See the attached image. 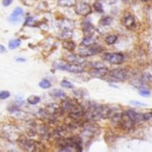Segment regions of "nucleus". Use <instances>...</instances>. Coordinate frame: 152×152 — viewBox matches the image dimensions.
I'll return each mask as SVG.
<instances>
[{"label": "nucleus", "instance_id": "f03ea898", "mask_svg": "<svg viewBox=\"0 0 152 152\" xmlns=\"http://www.w3.org/2000/svg\"><path fill=\"white\" fill-rule=\"evenodd\" d=\"M75 12L80 16H87L92 12V7L89 4L86 2H79L75 5Z\"/></svg>", "mask_w": 152, "mask_h": 152}, {"label": "nucleus", "instance_id": "b1692460", "mask_svg": "<svg viewBox=\"0 0 152 152\" xmlns=\"http://www.w3.org/2000/svg\"><path fill=\"white\" fill-rule=\"evenodd\" d=\"M117 40H118V36L116 35H109L105 38V42L108 45H114L117 42Z\"/></svg>", "mask_w": 152, "mask_h": 152}, {"label": "nucleus", "instance_id": "58836bf2", "mask_svg": "<svg viewBox=\"0 0 152 152\" xmlns=\"http://www.w3.org/2000/svg\"><path fill=\"white\" fill-rule=\"evenodd\" d=\"M16 61H25V59H20V58H19V59H16Z\"/></svg>", "mask_w": 152, "mask_h": 152}, {"label": "nucleus", "instance_id": "ddd939ff", "mask_svg": "<svg viewBox=\"0 0 152 152\" xmlns=\"http://www.w3.org/2000/svg\"><path fill=\"white\" fill-rule=\"evenodd\" d=\"M67 60L71 62V63H75V64H83L86 62V58L81 56V55H77V54H69L67 56Z\"/></svg>", "mask_w": 152, "mask_h": 152}, {"label": "nucleus", "instance_id": "f3484780", "mask_svg": "<svg viewBox=\"0 0 152 152\" xmlns=\"http://www.w3.org/2000/svg\"><path fill=\"white\" fill-rule=\"evenodd\" d=\"M73 27H74V23L72 22V20H62L60 23V28L61 30H72Z\"/></svg>", "mask_w": 152, "mask_h": 152}, {"label": "nucleus", "instance_id": "2eb2a0df", "mask_svg": "<svg viewBox=\"0 0 152 152\" xmlns=\"http://www.w3.org/2000/svg\"><path fill=\"white\" fill-rule=\"evenodd\" d=\"M95 32V28L94 27L89 23V22H86L84 24L83 26V33L86 37H92Z\"/></svg>", "mask_w": 152, "mask_h": 152}, {"label": "nucleus", "instance_id": "5701e85b", "mask_svg": "<svg viewBox=\"0 0 152 152\" xmlns=\"http://www.w3.org/2000/svg\"><path fill=\"white\" fill-rule=\"evenodd\" d=\"M73 33L72 30H62V32L60 35V38L64 39V40H68L72 37Z\"/></svg>", "mask_w": 152, "mask_h": 152}, {"label": "nucleus", "instance_id": "a211bd4d", "mask_svg": "<svg viewBox=\"0 0 152 152\" xmlns=\"http://www.w3.org/2000/svg\"><path fill=\"white\" fill-rule=\"evenodd\" d=\"M96 44V39L93 37H86L83 40L81 45L85 47H88V46H92Z\"/></svg>", "mask_w": 152, "mask_h": 152}, {"label": "nucleus", "instance_id": "f8f14e48", "mask_svg": "<svg viewBox=\"0 0 152 152\" xmlns=\"http://www.w3.org/2000/svg\"><path fill=\"white\" fill-rule=\"evenodd\" d=\"M122 23H123V25H124L126 28L131 29V28H133L135 26V20H134V18L133 15L127 13V14L124 17V19H123V20H122Z\"/></svg>", "mask_w": 152, "mask_h": 152}, {"label": "nucleus", "instance_id": "e433bc0d", "mask_svg": "<svg viewBox=\"0 0 152 152\" xmlns=\"http://www.w3.org/2000/svg\"><path fill=\"white\" fill-rule=\"evenodd\" d=\"M102 2H104L105 4H115L118 0H102Z\"/></svg>", "mask_w": 152, "mask_h": 152}, {"label": "nucleus", "instance_id": "2f4dec72", "mask_svg": "<svg viewBox=\"0 0 152 152\" xmlns=\"http://www.w3.org/2000/svg\"><path fill=\"white\" fill-rule=\"evenodd\" d=\"M10 97V93L8 91H1L0 92V100H6Z\"/></svg>", "mask_w": 152, "mask_h": 152}, {"label": "nucleus", "instance_id": "9b49d317", "mask_svg": "<svg viewBox=\"0 0 152 152\" xmlns=\"http://www.w3.org/2000/svg\"><path fill=\"white\" fill-rule=\"evenodd\" d=\"M23 17V10L20 7H17L13 10L10 16V20L12 22H18L20 21Z\"/></svg>", "mask_w": 152, "mask_h": 152}, {"label": "nucleus", "instance_id": "c756f323", "mask_svg": "<svg viewBox=\"0 0 152 152\" xmlns=\"http://www.w3.org/2000/svg\"><path fill=\"white\" fill-rule=\"evenodd\" d=\"M94 8L96 12H103V8H102V4H101V2H98L96 1L94 4Z\"/></svg>", "mask_w": 152, "mask_h": 152}, {"label": "nucleus", "instance_id": "412c9836", "mask_svg": "<svg viewBox=\"0 0 152 152\" xmlns=\"http://www.w3.org/2000/svg\"><path fill=\"white\" fill-rule=\"evenodd\" d=\"M50 94L55 98H65L66 97V94L60 89H53V91L50 92Z\"/></svg>", "mask_w": 152, "mask_h": 152}, {"label": "nucleus", "instance_id": "1a4fd4ad", "mask_svg": "<svg viewBox=\"0 0 152 152\" xmlns=\"http://www.w3.org/2000/svg\"><path fill=\"white\" fill-rule=\"evenodd\" d=\"M19 143L20 145V147L27 152H33L35 150V144L33 142V141L30 140H27L26 138L20 140Z\"/></svg>", "mask_w": 152, "mask_h": 152}, {"label": "nucleus", "instance_id": "39448f33", "mask_svg": "<svg viewBox=\"0 0 152 152\" xmlns=\"http://www.w3.org/2000/svg\"><path fill=\"white\" fill-rule=\"evenodd\" d=\"M62 70H66L69 71L70 73H75V74H80L82 72L85 71V69L83 66L79 65V64H75V63H71V64H64Z\"/></svg>", "mask_w": 152, "mask_h": 152}, {"label": "nucleus", "instance_id": "a878e982", "mask_svg": "<svg viewBox=\"0 0 152 152\" xmlns=\"http://www.w3.org/2000/svg\"><path fill=\"white\" fill-rule=\"evenodd\" d=\"M39 86L43 89H48L52 86V84L49 80L47 79H43L42 81L39 82Z\"/></svg>", "mask_w": 152, "mask_h": 152}, {"label": "nucleus", "instance_id": "4c0bfd02", "mask_svg": "<svg viewBox=\"0 0 152 152\" xmlns=\"http://www.w3.org/2000/svg\"><path fill=\"white\" fill-rule=\"evenodd\" d=\"M5 52H6L5 47H4V45H0V53H5Z\"/></svg>", "mask_w": 152, "mask_h": 152}, {"label": "nucleus", "instance_id": "0eeeda50", "mask_svg": "<svg viewBox=\"0 0 152 152\" xmlns=\"http://www.w3.org/2000/svg\"><path fill=\"white\" fill-rule=\"evenodd\" d=\"M108 73H109V70L105 67H102V68H94L90 71L91 76L94 77H97V78H102Z\"/></svg>", "mask_w": 152, "mask_h": 152}, {"label": "nucleus", "instance_id": "20e7f679", "mask_svg": "<svg viewBox=\"0 0 152 152\" xmlns=\"http://www.w3.org/2000/svg\"><path fill=\"white\" fill-rule=\"evenodd\" d=\"M102 51V47L97 46V45H92V46H88V47H82L79 49V53L81 56L83 57H87V56H92V55H95L97 53H99Z\"/></svg>", "mask_w": 152, "mask_h": 152}, {"label": "nucleus", "instance_id": "c9c22d12", "mask_svg": "<svg viewBox=\"0 0 152 152\" xmlns=\"http://www.w3.org/2000/svg\"><path fill=\"white\" fill-rule=\"evenodd\" d=\"M2 3H3V5L6 7V6H9L12 3V0H3Z\"/></svg>", "mask_w": 152, "mask_h": 152}, {"label": "nucleus", "instance_id": "ea45409f", "mask_svg": "<svg viewBox=\"0 0 152 152\" xmlns=\"http://www.w3.org/2000/svg\"><path fill=\"white\" fill-rule=\"evenodd\" d=\"M7 152H16V151H15L14 150H11V151H8Z\"/></svg>", "mask_w": 152, "mask_h": 152}, {"label": "nucleus", "instance_id": "72a5a7b5", "mask_svg": "<svg viewBox=\"0 0 152 152\" xmlns=\"http://www.w3.org/2000/svg\"><path fill=\"white\" fill-rule=\"evenodd\" d=\"M152 116L151 112H148V113H145V114H142V120H145V121H149L151 119Z\"/></svg>", "mask_w": 152, "mask_h": 152}, {"label": "nucleus", "instance_id": "393cba45", "mask_svg": "<svg viewBox=\"0 0 152 152\" xmlns=\"http://www.w3.org/2000/svg\"><path fill=\"white\" fill-rule=\"evenodd\" d=\"M20 45V39H12L9 42V48L10 49H15Z\"/></svg>", "mask_w": 152, "mask_h": 152}, {"label": "nucleus", "instance_id": "c85d7f7f", "mask_svg": "<svg viewBox=\"0 0 152 152\" xmlns=\"http://www.w3.org/2000/svg\"><path fill=\"white\" fill-rule=\"evenodd\" d=\"M61 86H62V87H64V88H68V89H71V88H73L74 87V86L72 85V83L71 82H69V81H68V80H62L61 82Z\"/></svg>", "mask_w": 152, "mask_h": 152}, {"label": "nucleus", "instance_id": "423d86ee", "mask_svg": "<svg viewBox=\"0 0 152 152\" xmlns=\"http://www.w3.org/2000/svg\"><path fill=\"white\" fill-rule=\"evenodd\" d=\"M110 77H112L113 78H115L116 80L118 81H125L127 77V73L126 70L122 69H113L110 72Z\"/></svg>", "mask_w": 152, "mask_h": 152}, {"label": "nucleus", "instance_id": "aec40b11", "mask_svg": "<svg viewBox=\"0 0 152 152\" xmlns=\"http://www.w3.org/2000/svg\"><path fill=\"white\" fill-rule=\"evenodd\" d=\"M62 45H63V47H64L66 50H68L69 52H73V51L75 50V48H76V44H75V42L70 41V40H65L64 43L62 44Z\"/></svg>", "mask_w": 152, "mask_h": 152}, {"label": "nucleus", "instance_id": "dca6fc26", "mask_svg": "<svg viewBox=\"0 0 152 152\" xmlns=\"http://www.w3.org/2000/svg\"><path fill=\"white\" fill-rule=\"evenodd\" d=\"M73 107H74V103H73V102H72L71 100H69V99L64 100V101L61 102V106H60L61 110H62V111H68V112H69Z\"/></svg>", "mask_w": 152, "mask_h": 152}, {"label": "nucleus", "instance_id": "6ab92c4d", "mask_svg": "<svg viewBox=\"0 0 152 152\" xmlns=\"http://www.w3.org/2000/svg\"><path fill=\"white\" fill-rule=\"evenodd\" d=\"M57 3L62 7H72L77 4L76 0H58Z\"/></svg>", "mask_w": 152, "mask_h": 152}, {"label": "nucleus", "instance_id": "4468645a", "mask_svg": "<svg viewBox=\"0 0 152 152\" xmlns=\"http://www.w3.org/2000/svg\"><path fill=\"white\" fill-rule=\"evenodd\" d=\"M45 110L49 115H55L61 110V108H60V105L57 103H49L45 106Z\"/></svg>", "mask_w": 152, "mask_h": 152}, {"label": "nucleus", "instance_id": "f704fd0d", "mask_svg": "<svg viewBox=\"0 0 152 152\" xmlns=\"http://www.w3.org/2000/svg\"><path fill=\"white\" fill-rule=\"evenodd\" d=\"M59 152H72V149L70 146H65V147H61V151Z\"/></svg>", "mask_w": 152, "mask_h": 152}, {"label": "nucleus", "instance_id": "9d476101", "mask_svg": "<svg viewBox=\"0 0 152 152\" xmlns=\"http://www.w3.org/2000/svg\"><path fill=\"white\" fill-rule=\"evenodd\" d=\"M120 125H122L123 128L126 129V130H131L134 126V123L126 115V113L122 114V117H121V120H120Z\"/></svg>", "mask_w": 152, "mask_h": 152}, {"label": "nucleus", "instance_id": "bb28decb", "mask_svg": "<svg viewBox=\"0 0 152 152\" xmlns=\"http://www.w3.org/2000/svg\"><path fill=\"white\" fill-rule=\"evenodd\" d=\"M111 21H112V18H111V17H110V16H105V17H103V18L101 19L100 23H101L102 26H108V25H110V24L111 23Z\"/></svg>", "mask_w": 152, "mask_h": 152}, {"label": "nucleus", "instance_id": "a19ab883", "mask_svg": "<svg viewBox=\"0 0 152 152\" xmlns=\"http://www.w3.org/2000/svg\"><path fill=\"white\" fill-rule=\"evenodd\" d=\"M141 1H142V2H147V1H150V0H141Z\"/></svg>", "mask_w": 152, "mask_h": 152}, {"label": "nucleus", "instance_id": "4be33fe9", "mask_svg": "<svg viewBox=\"0 0 152 152\" xmlns=\"http://www.w3.org/2000/svg\"><path fill=\"white\" fill-rule=\"evenodd\" d=\"M40 97L39 96H37V95H30L28 99H27V102L28 104L30 105H36L39 102H40Z\"/></svg>", "mask_w": 152, "mask_h": 152}, {"label": "nucleus", "instance_id": "7ed1b4c3", "mask_svg": "<svg viewBox=\"0 0 152 152\" xmlns=\"http://www.w3.org/2000/svg\"><path fill=\"white\" fill-rule=\"evenodd\" d=\"M85 113H86V110L83 109L82 106L80 105H74V107L71 109V110L69 112V116L71 119L75 120V121H77L79 120L80 118H82L84 116H85Z\"/></svg>", "mask_w": 152, "mask_h": 152}, {"label": "nucleus", "instance_id": "cd10ccee", "mask_svg": "<svg viewBox=\"0 0 152 152\" xmlns=\"http://www.w3.org/2000/svg\"><path fill=\"white\" fill-rule=\"evenodd\" d=\"M139 94L143 97H149L151 95V91L145 87H142L139 89Z\"/></svg>", "mask_w": 152, "mask_h": 152}, {"label": "nucleus", "instance_id": "7c9ffc66", "mask_svg": "<svg viewBox=\"0 0 152 152\" xmlns=\"http://www.w3.org/2000/svg\"><path fill=\"white\" fill-rule=\"evenodd\" d=\"M142 81H143V82H145V83H151L152 79L151 75L150 73H148V72L143 73V74H142Z\"/></svg>", "mask_w": 152, "mask_h": 152}, {"label": "nucleus", "instance_id": "473e14b6", "mask_svg": "<svg viewBox=\"0 0 152 152\" xmlns=\"http://www.w3.org/2000/svg\"><path fill=\"white\" fill-rule=\"evenodd\" d=\"M130 103H131L132 105L136 106V107H145V106H146L144 103H142V102H137V101H131Z\"/></svg>", "mask_w": 152, "mask_h": 152}, {"label": "nucleus", "instance_id": "f257e3e1", "mask_svg": "<svg viewBox=\"0 0 152 152\" xmlns=\"http://www.w3.org/2000/svg\"><path fill=\"white\" fill-rule=\"evenodd\" d=\"M104 59L113 65H118L124 62L125 56L120 53H108L104 55Z\"/></svg>", "mask_w": 152, "mask_h": 152}, {"label": "nucleus", "instance_id": "6e6552de", "mask_svg": "<svg viewBox=\"0 0 152 152\" xmlns=\"http://www.w3.org/2000/svg\"><path fill=\"white\" fill-rule=\"evenodd\" d=\"M125 113L134 124L139 123L142 120V114L135 111L134 110H127Z\"/></svg>", "mask_w": 152, "mask_h": 152}]
</instances>
